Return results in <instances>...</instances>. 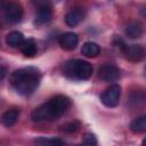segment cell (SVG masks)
Segmentation results:
<instances>
[{"instance_id":"cell-1","label":"cell","mask_w":146,"mask_h":146,"mask_svg":"<svg viewBox=\"0 0 146 146\" xmlns=\"http://www.w3.org/2000/svg\"><path fill=\"white\" fill-rule=\"evenodd\" d=\"M41 81V73L36 67L27 66L18 68L10 74L9 82L11 87L21 95L29 96L33 94Z\"/></svg>"},{"instance_id":"cell-15","label":"cell","mask_w":146,"mask_h":146,"mask_svg":"<svg viewBox=\"0 0 146 146\" xmlns=\"http://www.w3.org/2000/svg\"><path fill=\"white\" fill-rule=\"evenodd\" d=\"M24 41V35L19 31H13L6 36V42L10 47H19Z\"/></svg>"},{"instance_id":"cell-19","label":"cell","mask_w":146,"mask_h":146,"mask_svg":"<svg viewBox=\"0 0 146 146\" xmlns=\"http://www.w3.org/2000/svg\"><path fill=\"white\" fill-rule=\"evenodd\" d=\"M83 145L84 146H97V139L95 137V135L87 132L83 136Z\"/></svg>"},{"instance_id":"cell-12","label":"cell","mask_w":146,"mask_h":146,"mask_svg":"<svg viewBox=\"0 0 146 146\" xmlns=\"http://www.w3.org/2000/svg\"><path fill=\"white\" fill-rule=\"evenodd\" d=\"M19 116V111L17 108H11V110H8L6 111L2 115H1V123L5 125V127H13L16 122H17V119Z\"/></svg>"},{"instance_id":"cell-3","label":"cell","mask_w":146,"mask_h":146,"mask_svg":"<svg viewBox=\"0 0 146 146\" xmlns=\"http://www.w3.org/2000/svg\"><path fill=\"white\" fill-rule=\"evenodd\" d=\"M63 73L72 80H87L92 74V66L82 59H71L63 65Z\"/></svg>"},{"instance_id":"cell-6","label":"cell","mask_w":146,"mask_h":146,"mask_svg":"<svg viewBox=\"0 0 146 146\" xmlns=\"http://www.w3.org/2000/svg\"><path fill=\"white\" fill-rule=\"evenodd\" d=\"M23 14H24L23 7L19 3L10 2L5 7V16L7 21L11 24L21 22V19L23 18Z\"/></svg>"},{"instance_id":"cell-11","label":"cell","mask_w":146,"mask_h":146,"mask_svg":"<svg viewBox=\"0 0 146 146\" xmlns=\"http://www.w3.org/2000/svg\"><path fill=\"white\" fill-rule=\"evenodd\" d=\"M125 35L130 39H138L143 35V25L139 22H130L125 26Z\"/></svg>"},{"instance_id":"cell-8","label":"cell","mask_w":146,"mask_h":146,"mask_svg":"<svg viewBox=\"0 0 146 146\" xmlns=\"http://www.w3.org/2000/svg\"><path fill=\"white\" fill-rule=\"evenodd\" d=\"M38 5V13L35 16V24L41 25L44 23H48L51 19L52 16V10L49 3L47 2H35Z\"/></svg>"},{"instance_id":"cell-16","label":"cell","mask_w":146,"mask_h":146,"mask_svg":"<svg viewBox=\"0 0 146 146\" xmlns=\"http://www.w3.org/2000/svg\"><path fill=\"white\" fill-rule=\"evenodd\" d=\"M130 129L133 133H141L146 130V116L141 115L137 119H135L131 124H130Z\"/></svg>"},{"instance_id":"cell-4","label":"cell","mask_w":146,"mask_h":146,"mask_svg":"<svg viewBox=\"0 0 146 146\" xmlns=\"http://www.w3.org/2000/svg\"><path fill=\"white\" fill-rule=\"evenodd\" d=\"M121 87L119 84H112L100 95L102 103L107 107H115L120 103Z\"/></svg>"},{"instance_id":"cell-5","label":"cell","mask_w":146,"mask_h":146,"mask_svg":"<svg viewBox=\"0 0 146 146\" xmlns=\"http://www.w3.org/2000/svg\"><path fill=\"white\" fill-rule=\"evenodd\" d=\"M98 76L106 82H115L120 78V70L113 64H104L98 70Z\"/></svg>"},{"instance_id":"cell-20","label":"cell","mask_w":146,"mask_h":146,"mask_svg":"<svg viewBox=\"0 0 146 146\" xmlns=\"http://www.w3.org/2000/svg\"><path fill=\"white\" fill-rule=\"evenodd\" d=\"M6 74H7V70L3 66H0V81L6 76Z\"/></svg>"},{"instance_id":"cell-13","label":"cell","mask_w":146,"mask_h":146,"mask_svg":"<svg viewBox=\"0 0 146 146\" xmlns=\"http://www.w3.org/2000/svg\"><path fill=\"white\" fill-rule=\"evenodd\" d=\"M100 52V48L99 46L96 43V42H91V41H88V42H84L82 44V48H81V54L86 57H96L98 56Z\"/></svg>"},{"instance_id":"cell-9","label":"cell","mask_w":146,"mask_h":146,"mask_svg":"<svg viewBox=\"0 0 146 146\" xmlns=\"http://www.w3.org/2000/svg\"><path fill=\"white\" fill-rule=\"evenodd\" d=\"M58 43L65 50H73L79 43V36L73 32H66L59 36Z\"/></svg>"},{"instance_id":"cell-17","label":"cell","mask_w":146,"mask_h":146,"mask_svg":"<svg viewBox=\"0 0 146 146\" xmlns=\"http://www.w3.org/2000/svg\"><path fill=\"white\" fill-rule=\"evenodd\" d=\"M38 146H64V141L59 138H44L40 137L35 140Z\"/></svg>"},{"instance_id":"cell-18","label":"cell","mask_w":146,"mask_h":146,"mask_svg":"<svg viewBox=\"0 0 146 146\" xmlns=\"http://www.w3.org/2000/svg\"><path fill=\"white\" fill-rule=\"evenodd\" d=\"M79 129H80V122L79 121H71V122H67L60 127V130L64 132H67V133L76 132Z\"/></svg>"},{"instance_id":"cell-2","label":"cell","mask_w":146,"mask_h":146,"mask_svg":"<svg viewBox=\"0 0 146 146\" xmlns=\"http://www.w3.org/2000/svg\"><path fill=\"white\" fill-rule=\"evenodd\" d=\"M71 107V99L64 95H57L33 110L31 117L35 122L52 121L62 116Z\"/></svg>"},{"instance_id":"cell-7","label":"cell","mask_w":146,"mask_h":146,"mask_svg":"<svg viewBox=\"0 0 146 146\" xmlns=\"http://www.w3.org/2000/svg\"><path fill=\"white\" fill-rule=\"evenodd\" d=\"M124 56L127 59H129L130 62H140L144 59L145 57V49L141 44H129V46H124V48L122 49Z\"/></svg>"},{"instance_id":"cell-10","label":"cell","mask_w":146,"mask_h":146,"mask_svg":"<svg viewBox=\"0 0 146 146\" xmlns=\"http://www.w3.org/2000/svg\"><path fill=\"white\" fill-rule=\"evenodd\" d=\"M84 10L83 8H80V7H76V8H73L72 10H70L66 16H65V23L71 26V27H74L76 26L78 24H80L83 18H84Z\"/></svg>"},{"instance_id":"cell-14","label":"cell","mask_w":146,"mask_h":146,"mask_svg":"<svg viewBox=\"0 0 146 146\" xmlns=\"http://www.w3.org/2000/svg\"><path fill=\"white\" fill-rule=\"evenodd\" d=\"M19 48L22 54L25 55L26 57H33L36 54V43L33 39L24 40L23 43L19 46Z\"/></svg>"}]
</instances>
